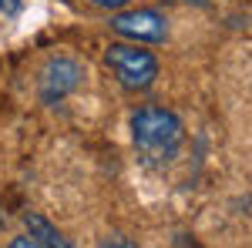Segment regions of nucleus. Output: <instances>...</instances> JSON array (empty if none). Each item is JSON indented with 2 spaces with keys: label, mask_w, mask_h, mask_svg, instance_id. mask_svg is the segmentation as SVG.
<instances>
[{
  "label": "nucleus",
  "mask_w": 252,
  "mask_h": 248,
  "mask_svg": "<svg viewBox=\"0 0 252 248\" xmlns=\"http://www.w3.org/2000/svg\"><path fill=\"white\" fill-rule=\"evenodd\" d=\"M131 141L148 165H168L185 141V124L168 108L145 104L131 114Z\"/></svg>",
  "instance_id": "f257e3e1"
},
{
  "label": "nucleus",
  "mask_w": 252,
  "mask_h": 248,
  "mask_svg": "<svg viewBox=\"0 0 252 248\" xmlns=\"http://www.w3.org/2000/svg\"><path fill=\"white\" fill-rule=\"evenodd\" d=\"M104 64L125 91H148L158 81V57L141 44H111L104 51Z\"/></svg>",
  "instance_id": "f03ea898"
},
{
  "label": "nucleus",
  "mask_w": 252,
  "mask_h": 248,
  "mask_svg": "<svg viewBox=\"0 0 252 248\" xmlns=\"http://www.w3.org/2000/svg\"><path fill=\"white\" fill-rule=\"evenodd\" d=\"M84 84V67L67 54L51 57L37 74V94L44 104H61L64 97H71Z\"/></svg>",
  "instance_id": "7ed1b4c3"
},
{
  "label": "nucleus",
  "mask_w": 252,
  "mask_h": 248,
  "mask_svg": "<svg viewBox=\"0 0 252 248\" xmlns=\"http://www.w3.org/2000/svg\"><path fill=\"white\" fill-rule=\"evenodd\" d=\"M111 30L118 37L131 40V44H165L168 40V20L152 7H138V10H121L111 17Z\"/></svg>",
  "instance_id": "20e7f679"
},
{
  "label": "nucleus",
  "mask_w": 252,
  "mask_h": 248,
  "mask_svg": "<svg viewBox=\"0 0 252 248\" xmlns=\"http://www.w3.org/2000/svg\"><path fill=\"white\" fill-rule=\"evenodd\" d=\"M24 225H27V231L17 235L10 242V248H74L44 215H27Z\"/></svg>",
  "instance_id": "39448f33"
},
{
  "label": "nucleus",
  "mask_w": 252,
  "mask_h": 248,
  "mask_svg": "<svg viewBox=\"0 0 252 248\" xmlns=\"http://www.w3.org/2000/svg\"><path fill=\"white\" fill-rule=\"evenodd\" d=\"M97 248H138L128 235H104L101 242H97Z\"/></svg>",
  "instance_id": "423d86ee"
},
{
  "label": "nucleus",
  "mask_w": 252,
  "mask_h": 248,
  "mask_svg": "<svg viewBox=\"0 0 252 248\" xmlns=\"http://www.w3.org/2000/svg\"><path fill=\"white\" fill-rule=\"evenodd\" d=\"M20 7H24V0H0V10H3V14H10V17L20 14Z\"/></svg>",
  "instance_id": "0eeeda50"
},
{
  "label": "nucleus",
  "mask_w": 252,
  "mask_h": 248,
  "mask_svg": "<svg viewBox=\"0 0 252 248\" xmlns=\"http://www.w3.org/2000/svg\"><path fill=\"white\" fill-rule=\"evenodd\" d=\"M91 3H94V7H101V10H121L128 0H91Z\"/></svg>",
  "instance_id": "6e6552de"
}]
</instances>
